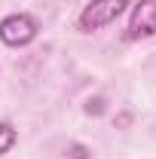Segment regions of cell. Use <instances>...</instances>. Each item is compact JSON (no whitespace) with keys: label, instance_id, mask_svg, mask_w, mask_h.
Here are the masks:
<instances>
[{"label":"cell","instance_id":"obj_1","mask_svg":"<svg viewBox=\"0 0 156 159\" xmlns=\"http://www.w3.org/2000/svg\"><path fill=\"white\" fill-rule=\"evenodd\" d=\"M129 3H132V0H89L86 9L80 12V28H83V31H98V28H104V25L117 21Z\"/></svg>","mask_w":156,"mask_h":159},{"label":"cell","instance_id":"obj_2","mask_svg":"<svg viewBox=\"0 0 156 159\" xmlns=\"http://www.w3.org/2000/svg\"><path fill=\"white\" fill-rule=\"evenodd\" d=\"M34 37H37V21L28 12H16L0 21V40L6 46H28Z\"/></svg>","mask_w":156,"mask_h":159},{"label":"cell","instance_id":"obj_3","mask_svg":"<svg viewBox=\"0 0 156 159\" xmlns=\"http://www.w3.org/2000/svg\"><path fill=\"white\" fill-rule=\"evenodd\" d=\"M156 34V0H141L129 19V40L153 37Z\"/></svg>","mask_w":156,"mask_h":159},{"label":"cell","instance_id":"obj_4","mask_svg":"<svg viewBox=\"0 0 156 159\" xmlns=\"http://www.w3.org/2000/svg\"><path fill=\"white\" fill-rule=\"evenodd\" d=\"M12 144H16V129H12L9 122H0V156H3Z\"/></svg>","mask_w":156,"mask_h":159},{"label":"cell","instance_id":"obj_5","mask_svg":"<svg viewBox=\"0 0 156 159\" xmlns=\"http://www.w3.org/2000/svg\"><path fill=\"white\" fill-rule=\"evenodd\" d=\"M71 156H74V159H86V147L74 144V147H71Z\"/></svg>","mask_w":156,"mask_h":159},{"label":"cell","instance_id":"obj_6","mask_svg":"<svg viewBox=\"0 0 156 159\" xmlns=\"http://www.w3.org/2000/svg\"><path fill=\"white\" fill-rule=\"evenodd\" d=\"M86 110H89V113H92V110H95V113H101V98L89 101V104H86Z\"/></svg>","mask_w":156,"mask_h":159}]
</instances>
